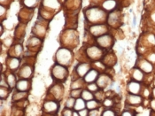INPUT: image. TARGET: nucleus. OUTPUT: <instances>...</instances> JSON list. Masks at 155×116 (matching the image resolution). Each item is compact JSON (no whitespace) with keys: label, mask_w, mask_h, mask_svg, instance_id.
<instances>
[{"label":"nucleus","mask_w":155,"mask_h":116,"mask_svg":"<svg viewBox=\"0 0 155 116\" xmlns=\"http://www.w3.org/2000/svg\"><path fill=\"white\" fill-rule=\"evenodd\" d=\"M84 14L86 20L89 22L94 24H101L100 22H103V21H105L107 18L106 11L98 7L89 8L85 11Z\"/></svg>","instance_id":"nucleus-1"},{"label":"nucleus","mask_w":155,"mask_h":116,"mask_svg":"<svg viewBox=\"0 0 155 116\" xmlns=\"http://www.w3.org/2000/svg\"><path fill=\"white\" fill-rule=\"evenodd\" d=\"M56 62L62 66H69L73 59V54L71 51L66 48H60L56 52Z\"/></svg>","instance_id":"nucleus-2"},{"label":"nucleus","mask_w":155,"mask_h":116,"mask_svg":"<svg viewBox=\"0 0 155 116\" xmlns=\"http://www.w3.org/2000/svg\"><path fill=\"white\" fill-rule=\"evenodd\" d=\"M68 75V72L67 68L65 66L58 64V63L55 64L51 69V76L57 81L66 80Z\"/></svg>","instance_id":"nucleus-3"},{"label":"nucleus","mask_w":155,"mask_h":116,"mask_svg":"<svg viewBox=\"0 0 155 116\" xmlns=\"http://www.w3.org/2000/svg\"><path fill=\"white\" fill-rule=\"evenodd\" d=\"M97 44L101 48H110L114 45V39L110 35L104 34V35L97 36Z\"/></svg>","instance_id":"nucleus-4"},{"label":"nucleus","mask_w":155,"mask_h":116,"mask_svg":"<svg viewBox=\"0 0 155 116\" xmlns=\"http://www.w3.org/2000/svg\"><path fill=\"white\" fill-rule=\"evenodd\" d=\"M87 56L92 60H97L100 58L103 55V51L101 47L97 46H91L86 50Z\"/></svg>","instance_id":"nucleus-5"},{"label":"nucleus","mask_w":155,"mask_h":116,"mask_svg":"<svg viewBox=\"0 0 155 116\" xmlns=\"http://www.w3.org/2000/svg\"><path fill=\"white\" fill-rule=\"evenodd\" d=\"M44 110L45 112H46L47 114H57L59 109H60V104L57 101H53V100H48L45 101L44 104Z\"/></svg>","instance_id":"nucleus-6"},{"label":"nucleus","mask_w":155,"mask_h":116,"mask_svg":"<svg viewBox=\"0 0 155 116\" xmlns=\"http://www.w3.org/2000/svg\"><path fill=\"white\" fill-rule=\"evenodd\" d=\"M107 31V27L104 24H96L90 28V32L94 36L104 35L106 34Z\"/></svg>","instance_id":"nucleus-7"},{"label":"nucleus","mask_w":155,"mask_h":116,"mask_svg":"<svg viewBox=\"0 0 155 116\" xmlns=\"http://www.w3.org/2000/svg\"><path fill=\"white\" fill-rule=\"evenodd\" d=\"M98 77V71L96 69H90L89 72L83 77V80L86 83H91Z\"/></svg>","instance_id":"nucleus-8"},{"label":"nucleus","mask_w":155,"mask_h":116,"mask_svg":"<svg viewBox=\"0 0 155 116\" xmlns=\"http://www.w3.org/2000/svg\"><path fill=\"white\" fill-rule=\"evenodd\" d=\"M91 69V66L88 63H81L79 65L76 66L75 68V72L78 75L79 77H84V75L89 72V70Z\"/></svg>","instance_id":"nucleus-9"},{"label":"nucleus","mask_w":155,"mask_h":116,"mask_svg":"<svg viewBox=\"0 0 155 116\" xmlns=\"http://www.w3.org/2000/svg\"><path fill=\"white\" fill-rule=\"evenodd\" d=\"M33 73V69L30 66L28 65H25L23 66L19 72V76L21 78V79H28L31 76Z\"/></svg>","instance_id":"nucleus-10"},{"label":"nucleus","mask_w":155,"mask_h":116,"mask_svg":"<svg viewBox=\"0 0 155 116\" xmlns=\"http://www.w3.org/2000/svg\"><path fill=\"white\" fill-rule=\"evenodd\" d=\"M16 90L19 91H28L30 88V82L28 79H21L16 83Z\"/></svg>","instance_id":"nucleus-11"},{"label":"nucleus","mask_w":155,"mask_h":116,"mask_svg":"<svg viewBox=\"0 0 155 116\" xmlns=\"http://www.w3.org/2000/svg\"><path fill=\"white\" fill-rule=\"evenodd\" d=\"M43 5L45 8L50 10H55L60 7L59 0H43Z\"/></svg>","instance_id":"nucleus-12"},{"label":"nucleus","mask_w":155,"mask_h":116,"mask_svg":"<svg viewBox=\"0 0 155 116\" xmlns=\"http://www.w3.org/2000/svg\"><path fill=\"white\" fill-rule=\"evenodd\" d=\"M128 90L130 94L138 95L141 91V85L137 81H130L128 85Z\"/></svg>","instance_id":"nucleus-13"},{"label":"nucleus","mask_w":155,"mask_h":116,"mask_svg":"<svg viewBox=\"0 0 155 116\" xmlns=\"http://www.w3.org/2000/svg\"><path fill=\"white\" fill-rule=\"evenodd\" d=\"M117 6V2L116 0H106L103 5H102V7L105 11H107V12H111V11H114Z\"/></svg>","instance_id":"nucleus-14"},{"label":"nucleus","mask_w":155,"mask_h":116,"mask_svg":"<svg viewBox=\"0 0 155 116\" xmlns=\"http://www.w3.org/2000/svg\"><path fill=\"white\" fill-rule=\"evenodd\" d=\"M127 101H128V103H130L131 105H137V104H141V102H142V98L139 97L138 95L130 94V95H129Z\"/></svg>","instance_id":"nucleus-15"},{"label":"nucleus","mask_w":155,"mask_h":116,"mask_svg":"<svg viewBox=\"0 0 155 116\" xmlns=\"http://www.w3.org/2000/svg\"><path fill=\"white\" fill-rule=\"evenodd\" d=\"M139 68L140 69L142 70L143 72H145V73H151L153 71V65L148 61V60H144L143 59L140 64H139Z\"/></svg>","instance_id":"nucleus-16"},{"label":"nucleus","mask_w":155,"mask_h":116,"mask_svg":"<svg viewBox=\"0 0 155 116\" xmlns=\"http://www.w3.org/2000/svg\"><path fill=\"white\" fill-rule=\"evenodd\" d=\"M86 107V103H85V100L84 98H77L75 99V104H74V110L79 112L80 110H83Z\"/></svg>","instance_id":"nucleus-17"},{"label":"nucleus","mask_w":155,"mask_h":116,"mask_svg":"<svg viewBox=\"0 0 155 116\" xmlns=\"http://www.w3.org/2000/svg\"><path fill=\"white\" fill-rule=\"evenodd\" d=\"M8 66L12 70L17 69L20 66V58H15V57L10 58L9 61H8Z\"/></svg>","instance_id":"nucleus-18"},{"label":"nucleus","mask_w":155,"mask_h":116,"mask_svg":"<svg viewBox=\"0 0 155 116\" xmlns=\"http://www.w3.org/2000/svg\"><path fill=\"white\" fill-rule=\"evenodd\" d=\"M108 77L107 76H106L105 75H101V76H99V78L97 80V86L98 87H100V88H105L106 86H107V83H108Z\"/></svg>","instance_id":"nucleus-19"},{"label":"nucleus","mask_w":155,"mask_h":116,"mask_svg":"<svg viewBox=\"0 0 155 116\" xmlns=\"http://www.w3.org/2000/svg\"><path fill=\"white\" fill-rule=\"evenodd\" d=\"M81 97H82V98H84L85 101H90L91 99H94V95L89 90H84L82 91Z\"/></svg>","instance_id":"nucleus-20"},{"label":"nucleus","mask_w":155,"mask_h":116,"mask_svg":"<svg viewBox=\"0 0 155 116\" xmlns=\"http://www.w3.org/2000/svg\"><path fill=\"white\" fill-rule=\"evenodd\" d=\"M133 77H134V79H135L136 81H142L143 78V71L141 69H134V72H133Z\"/></svg>","instance_id":"nucleus-21"},{"label":"nucleus","mask_w":155,"mask_h":116,"mask_svg":"<svg viewBox=\"0 0 155 116\" xmlns=\"http://www.w3.org/2000/svg\"><path fill=\"white\" fill-rule=\"evenodd\" d=\"M99 106V103L94 100V99H91L90 101H87L86 103V107L89 109V110H93V109H97V107Z\"/></svg>","instance_id":"nucleus-22"},{"label":"nucleus","mask_w":155,"mask_h":116,"mask_svg":"<svg viewBox=\"0 0 155 116\" xmlns=\"http://www.w3.org/2000/svg\"><path fill=\"white\" fill-rule=\"evenodd\" d=\"M39 0H23L24 5L27 8H35Z\"/></svg>","instance_id":"nucleus-23"},{"label":"nucleus","mask_w":155,"mask_h":116,"mask_svg":"<svg viewBox=\"0 0 155 116\" xmlns=\"http://www.w3.org/2000/svg\"><path fill=\"white\" fill-rule=\"evenodd\" d=\"M6 81H7V83H8V85L10 86V87H12V86H16V78H15V75H12V74H10L8 76H7V78H6Z\"/></svg>","instance_id":"nucleus-24"},{"label":"nucleus","mask_w":155,"mask_h":116,"mask_svg":"<svg viewBox=\"0 0 155 116\" xmlns=\"http://www.w3.org/2000/svg\"><path fill=\"white\" fill-rule=\"evenodd\" d=\"M26 96H27L26 91H18V92H16L13 96H12V99H13V100H20V99L24 98Z\"/></svg>","instance_id":"nucleus-25"},{"label":"nucleus","mask_w":155,"mask_h":116,"mask_svg":"<svg viewBox=\"0 0 155 116\" xmlns=\"http://www.w3.org/2000/svg\"><path fill=\"white\" fill-rule=\"evenodd\" d=\"M40 43H41V41L39 38H37L36 36H33L29 39L28 45V46H35V45H38Z\"/></svg>","instance_id":"nucleus-26"},{"label":"nucleus","mask_w":155,"mask_h":116,"mask_svg":"<svg viewBox=\"0 0 155 116\" xmlns=\"http://www.w3.org/2000/svg\"><path fill=\"white\" fill-rule=\"evenodd\" d=\"M74 104H75V98L71 97L70 98H68L66 102V107L68 108H73L74 106Z\"/></svg>","instance_id":"nucleus-27"},{"label":"nucleus","mask_w":155,"mask_h":116,"mask_svg":"<svg viewBox=\"0 0 155 116\" xmlns=\"http://www.w3.org/2000/svg\"><path fill=\"white\" fill-rule=\"evenodd\" d=\"M82 91H81L80 89H74V91H72L70 94H71V97L73 98H76L77 97H79V96H81L82 95Z\"/></svg>","instance_id":"nucleus-28"},{"label":"nucleus","mask_w":155,"mask_h":116,"mask_svg":"<svg viewBox=\"0 0 155 116\" xmlns=\"http://www.w3.org/2000/svg\"><path fill=\"white\" fill-rule=\"evenodd\" d=\"M8 90H6V87L5 88V87H3V86H1V92H0V97H1V98L2 99H4L5 98H7V96H8Z\"/></svg>","instance_id":"nucleus-29"},{"label":"nucleus","mask_w":155,"mask_h":116,"mask_svg":"<svg viewBox=\"0 0 155 116\" xmlns=\"http://www.w3.org/2000/svg\"><path fill=\"white\" fill-rule=\"evenodd\" d=\"M98 86H97V84H95V83H90L89 85H88V90L89 91H91V92H95L97 91V90H98Z\"/></svg>","instance_id":"nucleus-30"},{"label":"nucleus","mask_w":155,"mask_h":116,"mask_svg":"<svg viewBox=\"0 0 155 116\" xmlns=\"http://www.w3.org/2000/svg\"><path fill=\"white\" fill-rule=\"evenodd\" d=\"M102 115L103 116H114V115H116V114H115V112H114V110H111V109H107L106 111H104V112H103Z\"/></svg>","instance_id":"nucleus-31"},{"label":"nucleus","mask_w":155,"mask_h":116,"mask_svg":"<svg viewBox=\"0 0 155 116\" xmlns=\"http://www.w3.org/2000/svg\"><path fill=\"white\" fill-rule=\"evenodd\" d=\"M79 81H80V80L76 81L75 82H73L71 86L72 89H79L80 87H82V86H83V83H81V84H80V83H79Z\"/></svg>","instance_id":"nucleus-32"},{"label":"nucleus","mask_w":155,"mask_h":116,"mask_svg":"<svg viewBox=\"0 0 155 116\" xmlns=\"http://www.w3.org/2000/svg\"><path fill=\"white\" fill-rule=\"evenodd\" d=\"M62 115H66V116H69L73 115V112L70 110V108H66L63 112H62Z\"/></svg>","instance_id":"nucleus-33"},{"label":"nucleus","mask_w":155,"mask_h":116,"mask_svg":"<svg viewBox=\"0 0 155 116\" xmlns=\"http://www.w3.org/2000/svg\"><path fill=\"white\" fill-rule=\"evenodd\" d=\"M14 51L15 52H17V56H19L21 52H22V47L21 46V45H16V46L14 47Z\"/></svg>","instance_id":"nucleus-34"},{"label":"nucleus","mask_w":155,"mask_h":116,"mask_svg":"<svg viewBox=\"0 0 155 116\" xmlns=\"http://www.w3.org/2000/svg\"><path fill=\"white\" fill-rule=\"evenodd\" d=\"M99 114V111L97 109H93V110H90L89 112V115L94 116V115H98Z\"/></svg>","instance_id":"nucleus-35"},{"label":"nucleus","mask_w":155,"mask_h":116,"mask_svg":"<svg viewBox=\"0 0 155 116\" xmlns=\"http://www.w3.org/2000/svg\"><path fill=\"white\" fill-rule=\"evenodd\" d=\"M104 105H105L106 107H111V106L113 105V101H112L111 99H106V100L104 101Z\"/></svg>","instance_id":"nucleus-36"},{"label":"nucleus","mask_w":155,"mask_h":116,"mask_svg":"<svg viewBox=\"0 0 155 116\" xmlns=\"http://www.w3.org/2000/svg\"><path fill=\"white\" fill-rule=\"evenodd\" d=\"M79 115L81 116H86V115H89V112H88V110H86V109H83V110H80L79 112Z\"/></svg>","instance_id":"nucleus-37"},{"label":"nucleus","mask_w":155,"mask_h":116,"mask_svg":"<svg viewBox=\"0 0 155 116\" xmlns=\"http://www.w3.org/2000/svg\"><path fill=\"white\" fill-rule=\"evenodd\" d=\"M121 115H132V114L130 112H129V111H125V112H123V113L121 114Z\"/></svg>","instance_id":"nucleus-38"},{"label":"nucleus","mask_w":155,"mask_h":116,"mask_svg":"<svg viewBox=\"0 0 155 116\" xmlns=\"http://www.w3.org/2000/svg\"><path fill=\"white\" fill-rule=\"evenodd\" d=\"M149 60H152V61H155V54H152L150 57H149Z\"/></svg>","instance_id":"nucleus-39"},{"label":"nucleus","mask_w":155,"mask_h":116,"mask_svg":"<svg viewBox=\"0 0 155 116\" xmlns=\"http://www.w3.org/2000/svg\"><path fill=\"white\" fill-rule=\"evenodd\" d=\"M4 13H5V8L4 6H1V16H3Z\"/></svg>","instance_id":"nucleus-40"},{"label":"nucleus","mask_w":155,"mask_h":116,"mask_svg":"<svg viewBox=\"0 0 155 116\" xmlns=\"http://www.w3.org/2000/svg\"><path fill=\"white\" fill-rule=\"evenodd\" d=\"M153 21H155V15H153Z\"/></svg>","instance_id":"nucleus-41"}]
</instances>
